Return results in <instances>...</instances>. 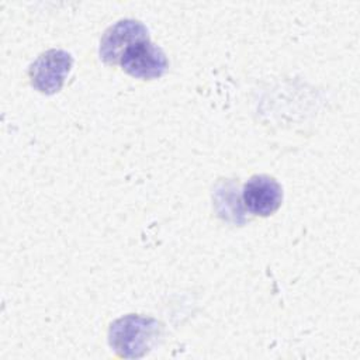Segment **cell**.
<instances>
[{
  "mask_svg": "<svg viewBox=\"0 0 360 360\" xmlns=\"http://www.w3.org/2000/svg\"><path fill=\"white\" fill-rule=\"evenodd\" d=\"M242 200L249 212L259 217H269L281 205L283 188L274 177L256 174L245 183Z\"/></svg>",
  "mask_w": 360,
  "mask_h": 360,
  "instance_id": "5",
  "label": "cell"
},
{
  "mask_svg": "<svg viewBox=\"0 0 360 360\" xmlns=\"http://www.w3.org/2000/svg\"><path fill=\"white\" fill-rule=\"evenodd\" d=\"M160 335V322L149 316L134 314L114 321L108 330L111 347L120 357L125 359L145 356L158 342Z\"/></svg>",
  "mask_w": 360,
  "mask_h": 360,
  "instance_id": "1",
  "label": "cell"
},
{
  "mask_svg": "<svg viewBox=\"0 0 360 360\" xmlns=\"http://www.w3.org/2000/svg\"><path fill=\"white\" fill-rule=\"evenodd\" d=\"M143 39H149V34L141 21L120 20L103 34L100 41V58L108 65L120 63L124 52Z\"/></svg>",
  "mask_w": 360,
  "mask_h": 360,
  "instance_id": "4",
  "label": "cell"
},
{
  "mask_svg": "<svg viewBox=\"0 0 360 360\" xmlns=\"http://www.w3.org/2000/svg\"><path fill=\"white\" fill-rule=\"evenodd\" d=\"M73 65V58L63 49H49L41 53L30 66L31 84L44 94H55L65 83Z\"/></svg>",
  "mask_w": 360,
  "mask_h": 360,
  "instance_id": "2",
  "label": "cell"
},
{
  "mask_svg": "<svg viewBox=\"0 0 360 360\" xmlns=\"http://www.w3.org/2000/svg\"><path fill=\"white\" fill-rule=\"evenodd\" d=\"M120 65L124 72L134 77L158 79L166 72L169 62L158 45L150 39H143L124 52Z\"/></svg>",
  "mask_w": 360,
  "mask_h": 360,
  "instance_id": "3",
  "label": "cell"
}]
</instances>
